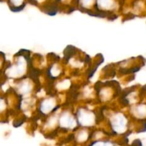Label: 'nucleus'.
I'll list each match as a JSON object with an SVG mask.
<instances>
[{
  "label": "nucleus",
  "instance_id": "6",
  "mask_svg": "<svg viewBox=\"0 0 146 146\" xmlns=\"http://www.w3.org/2000/svg\"><path fill=\"white\" fill-rule=\"evenodd\" d=\"M96 0H78V3L81 7L84 9H88L92 7L93 4H96Z\"/></svg>",
  "mask_w": 146,
  "mask_h": 146
},
{
  "label": "nucleus",
  "instance_id": "3",
  "mask_svg": "<svg viewBox=\"0 0 146 146\" xmlns=\"http://www.w3.org/2000/svg\"><path fill=\"white\" fill-rule=\"evenodd\" d=\"M25 61L22 60L21 59H19L17 62V64L8 69L7 74L11 77H18L19 75L22 74L25 71Z\"/></svg>",
  "mask_w": 146,
  "mask_h": 146
},
{
  "label": "nucleus",
  "instance_id": "2",
  "mask_svg": "<svg viewBox=\"0 0 146 146\" xmlns=\"http://www.w3.org/2000/svg\"><path fill=\"white\" fill-rule=\"evenodd\" d=\"M111 125L114 132L117 133H121L125 129V119L121 114L115 115L111 120Z\"/></svg>",
  "mask_w": 146,
  "mask_h": 146
},
{
  "label": "nucleus",
  "instance_id": "10",
  "mask_svg": "<svg viewBox=\"0 0 146 146\" xmlns=\"http://www.w3.org/2000/svg\"><path fill=\"white\" fill-rule=\"evenodd\" d=\"M6 109V102L3 97H0V114L2 113Z\"/></svg>",
  "mask_w": 146,
  "mask_h": 146
},
{
  "label": "nucleus",
  "instance_id": "5",
  "mask_svg": "<svg viewBox=\"0 0 146 146\" xmlns=\"http://www.w3.org/2000/svg\"><path fill=\"white\" fill-rule=\"evenodd\" d=\"M54 102L55 101L51 98L44 100L40 104V110H41V113H43L44 114H48V113L52 111L55 106Z\"/></svg>",
  "mask_w": 146,
  "mask_h": 146
},
{
  "label": "nucleus",
  "instance_id": "7",
  "mask_svg": "<svg viewBox=\"0 0 146 146\" xmlns=\"http://www.w3.org/2000/svg\"><path fill=\"white\" fill-rule=\"evenodd\" d=\"M89 146H115V144L109 140H96Z\"/></svg>",
  "mask_w": 146,
  "mask_h": 146
},
{
  "label": "nucleus",
  "instance_id": "1",
  "mask_svg": "<svg viewBox=\"0 0 146 146\" xmlns=\"http://www.w3.org/2000/svg\"><path fill=\"white\" fill-rule=\"evenodd\" d=\"M78 121L81 125L89 127L95 123L94 114L85 109H80L78 112Z\"/></svg>",
  "mask_w": 146,
  "mask_h": 146
},
{
  "label": "nucleus",
  "instance_id": "4",
  "mask_svg": "<svg viewBox=\"0 0 146 146\" xmlns=\"http://www.w3.org/2000/svg\"><path fill=\"white\" fill-rule=\"evenodd\" d=\"M60 125L66 129H72L76 126L74 117L68 113H64L60 117Z\"/></svg>",
  "mask_w": 146,
  "mask_h": 146
},
{
  "label": "nucleus",
  "instance_id": "8",
  "mask_svg": "<svg viewBox=\"0 0 146 146\" xmlns=\"http://www.w3.org/2000/svg\"><path fill=\"white\" fill-rule=\"evenodd\" d=\"M88 135L87 133V132L84 131V130H82V131L80 132L78 135H77V140L80 143H83V142H85L86 140L88 139Z\"/></svg>",
  "mask_w": 146,
  "mask_h": 146
},
{
  "label": "nucleus",
  "instance_id": "9",
  "mask_svg": "<svg viewBox=\"0 0 146 146\" xmlns=\"http://www.w3.org/2000/svg\"><path fill=\"white\" fill-rule=\"evenodd\" d=\"M30 89H31V87H30L29 84L27 83V82L23 83L21 85V87H19V91L21 92L22 94H25V93H28L30 92Z\"/></svg>",
  "mask_w": 146,
  "mask_h": 146
}]
</instances>
